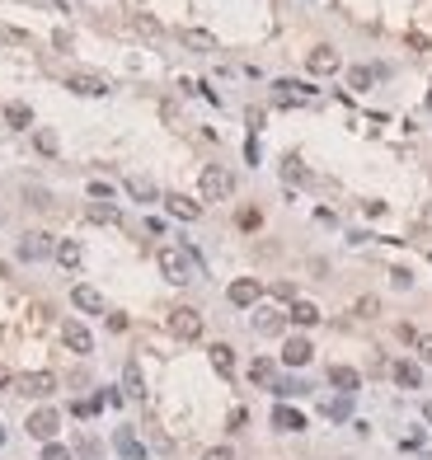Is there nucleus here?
Returning <instances> with one entry per match:
<instances>
[{"label":"nucleus","mask_w":432,"mask_h":460,"mask_svg":"<svg viewBox=\"0 0 432 460\" xmlns=\"http://www.w3.org/2000/svg\"><path fill=\"white\" fill-rule=\"evenodd\" d=\"M155 263H160V272H165V282H174V287L193 282V254H188L183 245H160Z\"/></svg>","instance_id":"obj_1"},{"label":"nucleus","mask_w":432,"mask_h":460,"mask_svg":"<svg viewBox=\"0 0 432 460\" xmlns=\"http://www.w3.org/2000/svg\"><path fill=\"white\" fill-rule=\"evenodd\" d=\"M197 188H202V203H226L230 193H235V174H230L226 165H207Z\"/></svg>","instance_id":"obj_2"},{"label":"nucleus","mask_w":432,"mask_h":460,"mask_svg":"<svg viewBox=\"0 0 432 460\" xmlns=\"http://www.w3.org/2000/svg\"><path fill=\"white\" fill-rule=\"evenodd\" d=\"M165 324H170V334H174V338H183V343H193V338H202V315H197L193 305H174Z\"/></svg>","instance_id":"obj_3"},{"label":"nucleus","mask_w":432,"mask_h":460,"mask_svg":"<svg viewBox=\"0 0 432 460\" xmlns=\"http://www.w3.org/2000/svg\"><path fill=\"white\" fill-rule=\"evenodd\" d=\"M14 390L29 394V399H47V394L57 390V376L52 371H24V376H14Z\"/></svg>","instance_id":"obj_4"},{"label":"nucleus","mask_w":432,"mask_h":460,"mask_svg":"<svg viewBox=\"0 0 432 460\" xmlns=\"http://www.w3.org/2000/svg\"><path fill=\"white\" fill-rule=\"evenodd\" d=\"M24 427H29V437H34V441H52V437H57V427H61V414H57V409H34Z\"/></svg>","instance_id":"obj_5"},{"label":"nucleus","mask_w":432,"mask_h":460,"mask_svg":"<svg viewBox=\"0 0 432 460\" xmlns=\"http://www.w3.org/2000/svg\"><path fill=\"white\" fill-rule=\"evenodd\" d=\"M57 254V245H52V235H43V230H29V235L19 240V258L24 263H38V258Z\"/></svg>","instance_id":"obj_6"},{"label":"nucleus","mask_w":432,"mask_h":460,"mask_svg":"<svg viewBox=\"0 0 432 460\" xmlns=\"http://www.w3.org/2000/svg\"><path fill=\"white\" fill-rule=\"evenodd\" d=\"M306 66H310V76H334V71H339L343 61H339V52H334L329 43H319V47H310Z\"/></svg>","instance_id":"obj_7"},{"label":"nucleus","mask_w":432,"mask_h":460,"mask_svg":"<svg viewBox=\"0 0 432 460\" xmlns=\"http://www.w3.org/2000/svg\"><path fill=\"white\" fill-rule=\"evenodd\" d=\"M165 212L179 216V221H197V216H202V203L183 198V193H165Z\"/></svg>","instance_id":"obj_8"},{"label":"nucleus","mask_w":432,"mask_h":460,"mask_svg":"<svg viewBox=\"0 0 432 460\" xmlns=\"http://www.w3.org/2000/svg\"><path fill=\"white\" fill-rule=\"evenodd\" d=\"M61 338H66L71 352H94V338H90V329L80 324V320H66V324H61Z\"/></svg>","instance_id":"obj_9"},{"label":"nucleus","mask_w":432,"mask_h":460,"mask_svg":"<svg viewBox=\"0 0 432 460\" xmlns=\"http://www.w3.org/2000/svg\"><path fill=\"white\" fill-rule=\"evenodd\" d=\"M71 301H76V310H85V315H108V305H103V296L94 292V287H85V282H80L76 292H71Z\"/></svg>","instance_id":"obj_10"},{"label":"nucleus","mask_w":432,"mask_h":460,"mask_svg":"<svg viewBox=\"0 0 432 460\" xmlns=\"http://www.w3.org/2000/svg\"><path fill=\"white\" fill-rule=\"evenodd\" d=\"M76 94H90V99H99V94H108V80L103 76H90V71H80V76H71L66 80Z\"/></svg>","instance_id":"obj_11"},{"label":"nucleus","mask_w":432,"mask_h":460,"mask_svg":"<svg viewBox=\"0 0 432 460\" xmlns=\"http://www.w3.org/2000/svg\"><path fill=\"white\" fill-rule=\"evenodd\" d=\"M310 357H315L310 338H287V343H282V362H287V367H306Z\"/></svg>","instance_id":"obj_12"},{"label":"nucleus","mask_w":432,"mask_h":460,"mask_svg":"<svg viewBox=\"0 0 432 460\" xmlns=\"http://www.w3.org/2000/svg\"><path fill=\"white\" fill-rule=\"evenodd\" d=\"M230 305H254V301H259V296H263V287H259V282H254V277H240V282H230Z\"/></svg>","instance_id":"obj_13"},{"label":"nucleus","mask_w":432,"mask_h":460,"mask_svg":"<svg viewBox=\"0 0 432 460\" xmlns=\"http://www.w3.org/2000/svg\"><path fill=\"white\" fill-rule=\"evenodd\" d=\"M273 427H277V432H301V427H306V414L292 409V404H277L273 409Z\"/></svg>","instance_id":"obj_14"},{"label":"nucleus","mask_w":432,"mask_h":460,"mask_svg":"<svg viewBox=\"0 0 432 460\" xmlns=\"http://www.w3.org/2000/svg\"><path fill=\"white\" fill-rule=\"evenodd\" d=\"M254 329H259V334H282V329H287V315L277 310V305H263V310L254 315Z\"/></svg>","instance_id":"obj_15"},{"label":"nucleus","mask_w":432,"mask_h":460,"mask_svg":"<svg viewBox=\"0 0 432 460\" xmlns=\"http://www.w3.org/2000/svg\"><path fill=\"white\" fill-rule=\"evenodd\" d=\"M127 193H132L137 203H160V188L146 179V174H132V179H127Z\"/></svg>","instance_id":"obj_16"},{"label":"nucleus","mask_w":432,"mask_h":460,"mask_svg":"<svg viewBox=\"0 0 432 460\" xmlns=\"http://www.w3.org/2000/svg\"><path fill=\"white\" fill-rule=\"evenodd\" d=\"M207 357H212V367L221 371V376H230V371H235V348H230V343H212V348H207Z\"/></svg>","instance_id":"obj_17"},{"label":"nucleus","mask_w":432,"mask_h":460,"mask_svg":"<svg viewBox=\"0 0 432 460\" xmlns=\"http://www.w3.org/2000/svg\"><path fill=\"white\" fill-rule=\"evenodd\" d=\"M329 381L339 385V394H357V385H362V376H357L353 367H329Z\"/></svg>","instance_id":"obj_18"},{"label":"nucleus","mask_w":432,"mask_h":460,"mask_svg":"<svg viewBox=\"0 0 432 460\" xmlns=\"http://www.w3.org/2000/svg\"><path fill=\"white\" fill-rule=\"evenodd\" d=\"M287 320H292V324H301V329H310V324H319V310H315L310 301H292Z\"/></svg>","instance_id":"obj_19"},{"label":"nucleus","mask_w":432,"mask_h":460,"mask_svg":"<svg viewBox=\"0 0 432 460\" xmlns=\"http://www.w3.org/2000/svg\"><path fill=\"white\" fill-rule=\"evenodd\" d=\"M183 47H193V52H216V38L207 34V29H183Z\"/></svg>","instance_id":"obj_20"},{"label":"nucleus","mask_w":432,"mask_h":460,"mask_svg":"<svg viewBox=\"0 0 432 460\" xmlns=\"http://www.w3.org/2000/svg\"><path fill=\"white\" fill-rule=\"evenodd\" d=\"M80 258H85V249H80L76 240H61V245H57V263H61V268L76 272V268H80Z\"/></svg>","instance_id":"obj_21"},{"label":"nucleus","mask_w":432,"mask_h":460,"mask_svg":"<svg viewBox=\"0 0 432 460\" xmlns=\"http://www.w3.org/2000/svg\"><path fill=\"white\" fill-rule=\"evenodd\" d=\"M250 381H254V385H277V362L259 357V362L250 367Z\"/></svg>","instance_id":"obj_22"},{"label":"nucleus","mask_w":432,"mask_h":460,"mask_svg":"<svg viewBox=\"0 0 432 460\" xmlns=\"http://www.w3.org/2000/svg\"><path fill=\"white\" fill-rule=\"evenodd\" d=\"M395 381L404 385V390H418V385H423V371L413 367V362H395Z\"/></svg>","instance_id":"obj_23"},{"label":"nucleus","mask_w":432,"mask_h":460,"mask_svg":"<svg viewBox=\"0 0 432 460\" xmlns=\"http://www.w3.org/2000/svg\"><path fill=\"white\" fill-rule=\"evenodd\" d=\"M123 390L132 394V399H141V394H146V385H141V367H137V362H127V367H123Z\"/></svg>","instance_id":"obj_24"},{"label":"nucleus","mask_w":432,"mask_h":460,"mask_svg":"<svg viewBox=\"0 0 432 460\" xmlns=\"http://www.w3.org/2000/svg\"><path fill=\"white\" fill-rule=\"evenodd\" d=\"M132 29H137V34L146 38V43H160V38H165V29H160V24L150 19V14H132Z\"/></svg>","instance_id":"obj_25"},{"label":"nucleus","mask_w":432,"mask_h":460,"mask_svg":"<svg viewBox=\"0 0 432 460\" xmlns=\"http://www.w3.org/2000/svg\"><path fill=\"white\" fill-rule=\"evenodd\" d=\"M113 446L123 451L127 460H141V456H146V451H141V441L132 437V432H127V427H118V437H113Z\"/></svg>","instance_id":"obj_26"},{"label":"nucleus","mask_w":432,"mask_h":460,"mask_svg":"<svg viewBox=\"0 0 432 460\" xmlns=\"http://www.w3.org/2000/svg\"><path fill=\"white\" fill-rule=\"evenodd\" d=\"M90 221H99V225H118V221H123V212H118L113 203H90Z\"/></svg>","instance_id":"obj_27"},{"label":"nucleus","mask_w":432,"mask_h":460,"mask_svg":"<svg viewBox=\"0 0 432 460\" xmlns=\"http://www.w3.org/2000/svg\"><path fill=\"white\" fill-rule=\"evenodd\" d=\"M5 123L10 127H34V108H29V103H10V108H5Z\"/></svg>","instance_id":"obj_28"},{"label":"nucleus","mask_w":432,"mask_h":460,"mask_svg":"<svg viewBox=\"0 0 432 460\" xmlns=\"http://www.w3.org/2000/svg\"><path fill=\"white\" fill-rule=\"evenodd\" d=\"M348 409H353V394H339V399L324 404V414H329V418H348Z\"/></svg>","instance_id":"obj_29"},{"label":"nucleus","mask_w":432,"mask_h":460,"mask_svg":"<svg viewBox=\"0 0 432 460\" xmlns=\"http://www.w3.org/2000/svg\"><path fill=\"white\" fill-rule=\"evenodd\" d=\"M282 174H287L292 183H306V169H301V160H296V155H287V160H282Z\"/></svg>","instance_id":"obj_30"},{"label":"nucleus","mask_w":432,"mask_h":460,"mask_svg":"<svg viewBox=\"0 0 432 460\" xmlns=\"http://www.w3.org/2000/svg\"><path fill=\"white\" fill-rule=\"evenodd\" d=\"M38 150H43V155H57V132H38Z\"/></svg>","instance_id":"obj_31"},{"label":"nucleus","mask_w":432,"mask_h":460,"mask_svg":"<svg viewBox=\"0 0 432 460\" xmlns=\"http://www.w3.org/2000/svg\"><path fill=\"white\" fill-rule=\"evenodd\" d=\"M376 310H381V301H376V296H362V301H357V320H371Z\"/></svg>","instance_id":"obj_32"},{"label":"nucleus","mask_w":432,"mask_h":460,"mask_svg":"<svg viewBox=\"0 0 432 460\" xmlns=\"http://www.w3.org/2000/svg\"><path fill=\"white\" fill-rule=\"evenodd\" d=\"M348 85H353V90H366V85H371V71H366V66H357L353 76H348Z\"/></svg>","instance_id":"obj_33"},{"label":"nucleus","mask_w":432,"mask_h":460,"mask_svg":"<svg viewBox=\"0 0 432 460\" xmlns=\"http://www.w3.org/2000/svg\"><path fill=\"white\" fill-rule=\"evenodd\" d=\"M103 409V399H85V404H76V418H94Z\"/></svg>","instance_id":"obj_34"},{"label":"nucleus","mask_w":432,"mask_h":460,"mask_svg":"<svg viewBox=\"0 0 432 460\" xmlns=\"http://www.w3.org/2000/svg\"><path fill=\"white\" fill-rule=\"evenodd\" d=\"M43 460H71V451L57 446V441H47V446H43Z\"/></svg>","instance_id":"obj_35"},{"label":"nucleus","mask_w":432,"mask_h":460,"mask_svg":"<svg viewBox=\"0 0 432 460\" xmlns=\"http://www.w3.org/2000/svg\"><path fill=\"white\" fill-rule=\"evenodd\" d=\"M202 460H235V451L230 446H212V451H202Z\"/></svg>","instance_id":"obj_36"},{"label":"nucleus","mask_w":432,"mask_h":460,"mask_svg":"<svg viewBox=\"0 0 432 460\" xmlns=\"http://www.w3.org/2000/svg\"><path fill=\"white\" fill-rule=\"evenodd\" d=\"M90 198H94V203H108V198H113V188H108V183H90Z\"/></svg>","instance_id":"obj_37"},{"label":"nucleus","mask_w":432,"mask_h":460,"mask_svg":"<svg viewBox=\"0 0 432 460\" xmlns=\"http://www.w3.org/2000/svg\"><path fill=\"white\" fill-rule=\"evenodd\" d=\"M273 296L277 301H292V282H273Z\"/></svg>","instance_id":"obj_38"},{"label":"nucleus","mask_w":432,"mask_h":460,"mask_svg":"<svg viewBox=\"0 0 432 460\" xmlns=\"http://www.w3.org/2000/svg\"><path fill=\"white\" fill-rule=\"evenodd\" d=\"M245 418H250L245 409H230V432H240V427H245Z\"/></svg>","instance_id":"obj_39"},{"label":"nucleus","mask_w":432,"mask_h":460,"mask_svg":"<svg viewBox=\"0 0 432 460\" xmlns=\"http://www.w3.org/2000/svg\"><path fill=\"white\" fill-rule=\"evenodd\" d=\"M108 329H113V334H123V329H127V315L113 310V315H108Z\"/></svg>","instance_id":"obj_40"},{"label":"nucleus","mask_w":432,"mask_h":460,"mask_svg":"<svg viewBox=\"0 0 432 460\" xmlns=\"http://www.w3.org/2000/svg\"><path fill=\"white\" fill-rule=\"evenodd\" d=\"M10 385H14V376H10L5 367H0V390H10Z\"/></svg>","instance_id":"obj_41"},{"label":"nucleus","mask_w":432,"mask_h":460,"mask_svg":"<svg viewBox=\"0 0 432 460\" xmlns=\"http://www.w3.org/2000/svg\"><path fill=\"white\" fill-rule=\"evenodd\" d=\"M423 357H428V362H432V343H428V338H423Z\"/></svg>","instance_id":"obj_42"},{"label":"nucleus","mask_w":432,"mask_h":460,"mask_svg":"<svg viewBox=\"0 0 432 460\" xmlns=\"http://www.w3.org/2000/svg\"><path fill=\"white\" fill-rule=\"evenodd\" d=\"M423 418H428V423H432V399H428V404H423Z\"/></svg>","instance_id":"obj_43"},{"label":"nucleus","mask_w":432,"mask_h":460,"mask_svg":"<svg viewBox=\"0 0 432 460\" xmlns=\"http://www.w3.org/2000/svg\"><path fill=\"white\" fill-rule=\"evenodd\" d=\"M428 108H432V85H428Z\"/></svg>","instance_id":"obj_44"},{"label":"nucleus","mask_w":432,"mask_h":460,"mask_svg":"<svg viewBox=\"0 0 432 460\" xmlns=\"http://www.w3.org/2000/svg\"><path fill=\"white\" fill-rule=\"evenodd\" d=\"M0 441H5V432H0Z\"/></svg>","instance_id":"obj_45"}]
</instances>
